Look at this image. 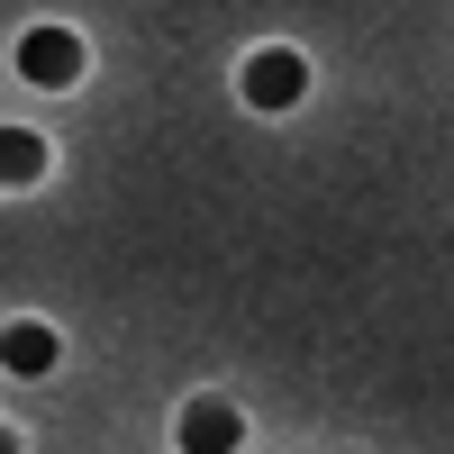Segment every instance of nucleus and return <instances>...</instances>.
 <instances>
[{"mask_svg": "<svg viewBox=\"0 0 454 454\" xmlns=\"http://www.w3.org/2000/svg\"><path fill=\"white\" fill-rule=\"evenodd\" d=\"M19 73H27V82H46V91L82 82V36H73V27H27V36H19Z\"/></svg>", "mask_w": 454, "mask_h": 454, "instance_id": "obj_1", "label": "nucleus"}, {"mask_svg": "<svg viewBox=\"0 0 454 454\" xmlns=\"http://www.w3.org/2000/svg\"><path fill=\"white\" fill-rule=\"evenodd\" d=\"M300 91H309V64H300L291 46H263V55H246V100H254V109H291Z\"/></svg>", "mask_w": 454, "mask_h": 454, "instance_id": "obj_2", "label": "nucleus"}, {"mask_svg": "<svg viewBox=\"0 0 454 454\" xmlns=\"http://www.w3.org/2000/svg\"><path fill=\"white\" fill-rule=\"evenodd\" d=\"M237 436H246V419L227 400H192L182 409V454H237Z\"/></svg>", "mask_w": 454, "mask_h": 454, "instance_id": "obj_3", "label": "nucleus"}, {"mask_svg": "<svg viewBox=\"0 0 454 454\" xmlns=\"http://www.w3.org/2000/svg\"><path fill=\"white\" fill-rule=\"evenodd\" d=\"M55 327L46 318H19V327H0V364H10V372H27V382H36V372H55Z\"/></svg>", "mask_w": 454, "mask_h": 454, "instance_id": "obj_4", "label": "nucleus"}, {"mask_svg": "<svg viewBox=\"0 0 454 454\" xmlns=\"http://www.w3.org/2000/svg\"><path fill=\"white\" fill-rule=\"evenodd\" d=\"M36 173H46V137L36 128H0V182L19 192V182H36Z\"/></svg>", "mask_w": 454, "mask_h": 454, "instance_id": "obj_5", "label": "nucleus"}, {"mask_svg": "<svg viewBox=\"0 0 454 454\" xmlns=\"http://www.w3.org/2000/svg\"><path fill=\"white\" fill-rule=\"evenodd\" d=\"M0 454H19V436H10V427H0Z\"/></svg>", "mask_w": 454, "mask_h": 454, "instance_id": "obj_6", "label": "nucleus"}]
</instances>
